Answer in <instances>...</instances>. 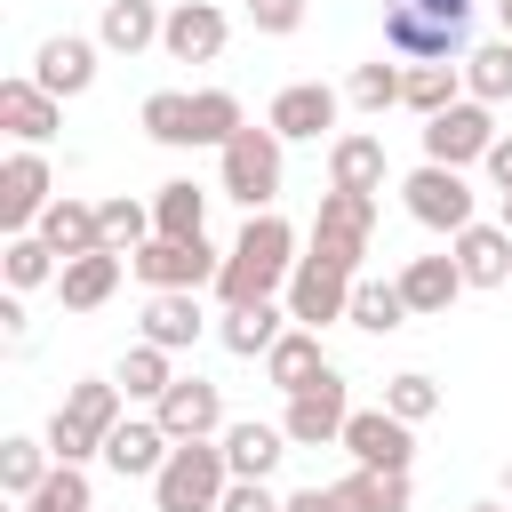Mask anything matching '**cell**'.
I'll use <instances>...</instances> for the list:
<instances>
[{"label": "cell", "instance_id": "cell-5", "mask_svg": "<svg viewBox=\"0 0 512 512\" xmlns=\"http://www.w3.org/2000/svg\"><path fill=\"white\" fill-rule=\"evenodd\" d=\"M368 240H376V192H320V216H312V256L320 264H336V272H360V256H368Z\"/></svg>", "mask_w": 512, "mask_h": 512}, {"label": "cell", "instance_id": "cell-43", "mask_svg": "<svg viewBox=\"0 0 512 512\" xmlns=\"http://www.w3.org/2000/svg\"><path fill=\"white\" fill-rule=\"evenodd\" d=\"M384 408H392V416H408V424H424V416L440 408V384H432L424 368H400V376L384 384Z\"/></svg>", "mask_w": 512, "mask_h": 512}, {"label": "cell", "instance_id": "cell-13", "mask_svg": "<svg viewBox=\"0 0 512 512\" xmlns=\"http://www.w3.org/2000/svg\"><path fill=\"white\" fill-rule=\"evenodd\" d=\"M344 416H352V392H344V376L328 368L320 384L288 392V416H280V432H288L296 448H328V440H344Z\"/></svg>", "mask_w": 512, "mask_h": 512}, {"label": "cell", "instance_id": "cell-6", "mask_svg": "<svg viewBox=\"0 0 512 512\" xmlns=\"http://www.w3.org/2000/svg\"><path fill=\"white\" fill-rule=\"evenodd\" d=\"M504 128H496V104H480V96H456L448 112H432L424 120V160H440V168H472V160H488V144H496Z\"/></svg>", "mask_w": 512, "mask_h": 512}, {"label": "cell", "instance_id": "cell-51", "mask_svg": "<svg viewBox=\"0 0 512 512\" xmlns=\"http://www.w3.org/2000/svg\"><path fill=\"white\" fill-rule=\"evenodd\" d=\"M504 496H512V464H504Z\"/></svg>", "mask_w": 512, "mask_h": 512}, {"label": "cell", "instance_id": "cell-39", "mask_svg": "<svg viewBox=\"0 0 512 512\" xmlns=\"http://www.w3.org/2000/svg\"><path fill=\"white\" fill-rule=\"evenodd\" d=\"M48 472H56V448L48 440H0V488L8 496H32Z\"/></svg>", "mask_w": 512, "mask_h": 512}, {"label": "cell", "instance_id": "cell-17", "mask_svg": "<svg viewBox=\"0 0 512 512\" xmlns=\"http://www.w3.org/2000/svg\"><path fill=\"white\" fill-rule=\"evenodd\" d=\"M96 48H104V40L48 32V40H40V56H32V80H40L48 96H88V88H96Z\"/></svg>", "mask_w": 512, "mask_h": 512}, {"label": "cell", "instance_id": "cell-7", "mask_svg": "<svg viewBox=\"0 0 512 512\" xmlns=\"http://www.w3.org/2000/svg\"><path fill=\"white\" fill-rule=\"evenodd\" d=\"M400 200H408V216H416L424 232H448V240H456L464 224H480V208H472V184H464V168H440V160L408 168Z\"/></svg>", "mask_w": 512, "mask_h": 512}, {"label": "cell", "instance_id": "cell-45", "mask_svg": "<svg viewBox=\"0 0 512 512\" xmlns=\"http://www.w3.org/2000/svg\"><path fill=\"white\" fill-rule=\"evenodd\" d=\"M280 504H288V496H272V488H264V480H232V488H224V504H216V512H280Z\"/></svg>", "mask_w": 512, "mask_h": 512}, {"label": "cell", "instance_id": "cell-23", "mask_svg": "<svg viewBox=\"0 0 512 512\" xmlns=\"http://www.w3.org/2000/svg\"><path fill=\"white\" fill-rule=\"evenodd\" d=\"M200 328H208L200 288H152V304H144V344L184 352V344H200Z\"/></svg>", "mask_w": 512, "mask_h": 512}, {"label": "cell", "instance_id": "cell-1", "mask_svg": "<svg viewBox=\"0 0 512 512\" xmlns=\"http://www.w3.org/2000/svg\"><path fill=\"white\" fill-rule=\"evenodd\" d=\"M288 272H296V224L272 216V208H256V216L240 224V240L224 248L216 296H224V304H264V296L288 288Z\"/></svg>", "mask_w": 512, "mask_h": 512}, {"label": "cell", "instance_id": "cell-44", "mask_svg": "<svg viewBox=\"0 0 512 512\" xmlns=\"http://www.w3.org/2000/svg\"><path fill=\"white\" fill-rule=\"evenodd\" d=\"M248 16H256V32H272V40H288V32L304 24V0H248Z\"/></svg>", "mask_w": 512, "mask_h": 512}, {"label": "cell", "instance_id": "cell-50", "mask_svg": "<svg viewBox=\"0 0 512 512\" xmlns=\"http://www.w3.org/2000/svg\"><path fill=\"white\" fill-rule=\"evenodd\" d=\"M496 8H504V32H512V0H496Z\"/></svg>", "mask_w": 512, "mask_h": 512}, {"label": "cell", "instance_id": "cell-47", "mask_svg": "<svg viewBox=\"0 0 512 512\" xmlns=\"http://www.w3.org/2000/svg\"><path fill=\"white\" fill-rule=\"evenodd\" d=\"M0 328H8V344H24V336H32V320H24V296H16V288L0 296Z\"/></svg>", "mask_w": 512, "mask_h": 512}, {"label": "cell", "instance_id": "cell-27", "mask_svg": "<svg viewBox=\"0 0 512 512\" xmlns=\"http://www.w3.org/2000/svg\"><path fill=\"white\" fill-rule=\"evenodd\" d=\"M264 376L280 384V392H304V384H320L328 376V352H320V328H280V344L264 352Z\"/></svg>", "mask_w": 512, "mask_h": 512}, {"label": "cell", "instance_id": "cell-31", "mask_svg": "<svg viewBox=\"0 0 512 512\" xmlns=\"http://www.w3.org/2000/svg\"><path fill=\"white\" fill-rule=\"evenodd\" d=\"M32 232H40L56 256H88V248H104V240H96V208H88V200H72V192H56V200H48V216H40Z\"/></svg>", "mask_w": 512, "mask_h": 512}, {"label": "cell", "instance_id": "cell-30", "mask_svg": "<svg viewBox=\"0 0 512 512\" xmlns=\"http://www.w3.org/2000/svg\"><path fill=\"white\" fill-rule=\"evenodd\" d=\"M336 488V512H408V472H368V464H352L344 480H328Z\"/></svg>", "mask_w": 512, "mask_h": 512}, {"label": "cell", "instance_id": "cell-35", "mask_svg": "<svg viewBox=\"0 0 512 512\" xmlns=\"http://www.w3.org/2000/svg\"><path fill=\"white\" fill-rule=\"evenodd\" d=\"M352 328H368V336H392L400 320H416L408 312V296H400V280H352V312H344Z\"/></svg>", "mask_w": 512, "mask_h": 512}, {"label": "cell", "instance_id": "cell-48", "mask_svg": "<svg viewBox=\"0 0 512 512\" xmlns=\"http://www.w3.org/2000/svg\"><path fill=\"white\" fill-rule=\"evenodd\" d=\"M280 512H336V488H296Z\"/></svg>", "mask_w": 512, "mask_h": 512}, {"label": "cell", "instance_id": "cell-24", "mask_svg": "<svg viewBox=\"0 0 512 512\" xmlns=\"http://www.w3.org/2000/svg\"><path fill=\"white\" fill-rule=\"evenodd\" d=\"M224 440V464H232V480H272V464L296 448L280 424H256V416H240V424H224L216 432Z\"/></svg>", "mask_w": 512, "mask_h": 512}, {"label": "cell", "instance_id": "cell-3", "mask_svg": "<svg viewBox=\"0 0 512 512\" xmlns=\"http://www.w3.org/2000/svg\"><path fill=\"white\" fill-rule=\"evenodd\" d=\"M120 408H128L120 376H80V384L64 392V408L48 416V432H40V440L56 448V464H88V456H104V440H112Z\"/></svg>", "mask_w": 512, "mask_h": 512}, {"label": "cell", "instance_id": "cell-9", "mask_svg": "<svg viewBox=\"0 0 512 512\" xmlns=\"http://www.w3.org/2000/svg\"><path fill=\"white\" fill-rule=\"evenodd\" d=\"M272 192H280V136L272 128H240L224 144V200H240L256 216V208H272Z\"/></svg>", "mask_w": 512, "mask_h": 512}, {"label": "cell", "instance_id": "cell-41", "mask_svg": "<svg viewBox=\"0 0 512 512\" xmlns=\"http://www.w3.org/2000/svg\"><path fill=\"white\" fill-rule=\"evenodd\" d=\"M400 72H408V64H352L344 104H352V112H392V104H400Z\"/></svg>", "mask_w": 512, "mask_h": 512}, {"label": "cell", "instance_id": "cell-2", "mask_svg": "<svg viewBox=\"0 0 512 512\" xmlns=\"http://www.w3.org/2000/svg\"><path fill=\"white\" fill-rule=\"evenodd\" d=\"M384 48L408 64H448L472 48V0H384Z\"/></svg>", "mask_w": 512, "mask_h": 512}, {"label": "cell", "instance_id": "cell-12", "mask_svg": "<svg viewBox=\"0 0 512 512\" xmlns=\"http://www.w3.org/2000/svg\"><path fill=\"white\" fill-rule=\"evenodd\" d=\"M352 280H360V272H336V264H320V256H296V272H288V320H296V328L344 320V312H352Z\"/></svg>", "mask_w": 512, "mask_h": 512}, {"label": "cell", "instance_id": "cell-4", "mask_svg": "<svg viewBox=\"0 0 512 512\" xmlns=\"http://www.w3.org/2000/svg\"><path fill=\"white\" fill-rule=\"evenodd\" d=\"M224 488H232L224 440H176L168 464L152 472V512H216Z\"/></svg>", "mask_w": 512, "mask_h": 512}, {"label": "cell", "instance_id": "cell-49", "mask_svg": "<svg viewBox=\"0 0 512 512\" xmlns=\"http://www.w3.org/2000/svg\"><path fill=\"white\" fill-rule=\"evenodd\" d=\"M496 224H504V232H512V192H504V208H496Z\"/></svg>", "mask_w": 512, "mask_h": 512}, {"label": "cell", "instance_id": "cell-33", "mask_svg": "<svg viewBox=\"0 0 512 512\" xmlns=\"http://www.w3.org/2000/svg\"><path fill=\"white\" fill-rule=\"evenodd\" d=\"M56 272H64V256H56L40 232H8V248H0V280H8L16 296H24V288H48Z\"/></svg>", "mask_w": 512, "mask_h": 512}, {"label": "cell", "instance_id": "cell-15", "mask_svg": "<svg viewBox=\"0 0 512 512\" xmlns=\"http://www.w3.org/2000/svg\"><path fill=\"white\" fill-rule=\"evenodd\" d=\"M152 416L168 424V440H216V432H224V392H216L208 376H176V384L152 400Z\"/></svg>", "mask_w": 512, "mask_h": 512}, {"label": "cell", "instance_id": "cell-10", "mask_svg": "<svg viewBox=\"0 0 512 512\" xmlns=\"http://www.w3.org/2000/svg\"><path fill=\"white\" fill-rule=\"evenodd\" d=\"M48 200H56L48 152H40V144H16V152L0 160V224H8V232H32V224L48 216Z\"/></svg>", "mask_w": 512, "mask_h": 512}, {"label": "cell", "instance_id": "cell-21", "mask_svg": "<svg viewBox=\"0 0 512 512\" xmlns=\"http://www.w3.org/2000/svg\"><path fill=\"white\" fill-rule=\"evenodd\" d=\"M392 160H384V136L352 128V136H328V184L336 192H384Z\"/></svg>", "mask_w": 512, "mask_h": 512}, {"label": "cell", "instance_id": "cell-46", "mask_svg": "<svg viewBox=\"0 0 512 512\" xmlns=\"http://www.w3.org/2000/svg\"><path fill=\"white\" fill-rule=\"evenodd\" d=\"M480 168H488V184H496V192H512V136H496Z\"/></svg>", "mask_w": 512, "mask_h": 512}, {"label": "cell", "instance_id": "cell-11", "mask_svg": "<svg viewBox=\"0 0 512 512\" xmlns=\"http://www.w3.org/2000/svg\"><path fill=\"white\" fill-rule=\"evenodd\" d=\"M336 112H344V88H328V80H288V88L272 96L264 128H272L280 144H320V136L336 128Z\"/></svg>", "mask_w": 512, "mask_h": 512}, {"label": "cell", "instance_id": "cell-40", "mask_svg": "<svg viewBox=\"0 0 512 512\" xmlns=\"http://www.w3.org/2000/svg\"><path fill=\"white\" fill-rule=\"evenodd\" d=\"M136 120H144L152 144H192V96H184V88H152Z\"/></svg>", "mask_w": 512, "mask_h": 512}, {"label": "cell", "instance_id": "cell-20", "mask_svg": "<svg viewBox=\"0 0 512 512\" xmlns=\"http://www.w3.org/2000/svg\"><path fill=\"white\" fill-rule=\"evenodd\" d=\"M448 256H456L464 288H512V232L504 224H464L448 240Z\"/></svg>", "mask_w": 512, "mask_h": 512}, {"label": "cell", "instance_id": "cell-8", "mask_svg": "<svg viewBox=\"0 0 512 512\" xmlns=\"http://www.w3.org/2000/svg\"><path fill=\"white\" fill-rule=\"evenodd\" d=\"M128 272H136L144 288H216L224 256L208 248V232H200V240H168V232H152V240L128 256Z\"/></svg>", "mask_w": 512, "mask_h": 512}, {"label": "cell", "instance_id": "cell-38", "mask_svg": "<svg viewBox=\"0 0 512 512\" xmlns=\"http://www.w3.org/2000/svg\"><path fill=\"white\" fill-rule=\"evenodd\" d=\"M112 376H120V392H128V400H160V392L176 384L168 352H160V344H144V336H136L128 352H120V368H112Z\"/></svg>", "mask_w": 512, "mask_h": 512}, {"label": "cell", "instance_id": "cell-36", "mask_svg": "<svg viewBox=\"0 0 512 512\" xmlns=\"http://www.w3.org/2000/svg\"><path fill=\"white\" fill-rule=\"evenodd\" d=\"M240 128H248V112H240L232 88H192V144H216L224 152Z\"/></svg>", "mask_w": 512, "mask_h": 512}, {"label": "cell", "instance_id": "cell-32", "mask_svg": "<svg viewBox=\"0 0 512 512\" xmlns=\"http://www.w3.org/2000/svg\"><path fill=\"white\" fill-rule=\"evenodd\" d=\"M456 96H464V64H408V72H400V104H408L416 120L448 112Z\"/></svg>", "mask_w": 512, "mask_h": 512}, {"label": "cell", "instance_id": "cell-18", "mask_svg": "<svg viewBox=\"0 0 512 512\" xmlns=\"http://www.w3.org/2000/svg\"><path fill=\"white\" fill-rule=\"evenodd\" d=\"M0 128L16 144H48L64 128V96H48L32 72H16V80H0Z\"/></svg>", "mask_w": 512, "mask_h": 512}, {"label": "cell", "instance_id": "cell-29", "mask_svg": "<svg viewBox=\"0 0 512 512\" xmlns=\"http://www.w3.org/2000/svg\"><path fill=\"white\" fill-rule=\"evenodd\" d=\"M152 232H168V240H200V232H208V192H200L192 176H168V184L152 192Z\"/></svg>", "mask_w": 512, "mask_h": 512}, {"label": "cell", "instance_id": "cell-37", "mask_svg": "<svg viewBox=\"0 0 512 512\" xmlns=\"http://www.w3.org/2000/svg\"><path fill=\"white\" fill-rule=\"evenodd\" d=\"M464 96H480V104H512V40L464 48Z\"/></svg>", "mask_w": 512, "mask_h": 512}, {"label": "cell", "instance_id": "cell-22", "mask_svg": "<svg viewBox=\"0 0 512 512\" xmlns=\"http://www.w3.org/2000/svg\"><path fill=\"white\" fill-rule=\"evenodd\" d=\"M120 272H128V256H112V248L64 256V272H56V296H64V312H96V304H112Z\"/></svg>", "mask_w": 512, "mask_h": 512}, {"label": "cell", "instance_id": "cell-16", "mask_svg": "<svg viewBox=\"0 0 512 512\" xmlns=\"http://www.w3.org/2000/svg\"><path fill=\"white\" fill-rule=\"evenodd\" d=\"M160 48H168L176 64H216V56H224V8H216V0H168Z\"/></svg>", "mask_w": 512, "mask_h": 512}, {"label": "cell", "instance_id": "cell-28", "mask_svg": "<svg viewBox=\"0 0 512 512\" xmlns=\"http://www.w3.org/2000/svg\"><path fill=\"white\" fill-rule=\"evenodd\" d=\"M160 24H168V8H160V0H104L96 40H104L112 56H144V48L160 40Z\"/></svg>", "mask_w": 512, "mask_h": 512}, {"label": "cell", "instance_id": "cell-26", "mask_svg": "<svg viewBox=\"0 0 512 512\" xmlns=\"http://www.w3.org/2000/svg\"><path fill=\"white\" fill-rule=\"evenodd\" d=\"M280 328H288V304H224V320H216V336H224V352H240V360H264L272 344H280Z\"/></svg>", "mask_w": 512, "mask_h": 512}, {"label": "cell", "instance_id": "cell-34", "mask_svg": "<svg viewBox=\"0 0 512 512\" xmlns=\"http://www.w3.org/2000/svg\"><path fill=\"white\" fill-rule=\"evenodd\" d=\"M96 240H104L112 256H136V248L152 240V208H144V200H128V192L96 200Z\"/></svg>", "mask_w": 512, "mask_h": 512}, {"label": "cell", "instance_id": "cell-52", "mask_svg": "<svg viewBox=\"0 0 512 512\" xmlns=\"http://www.w3.org/2000/svg\"><path fill=\"white\" fill-rule=\"evenodd\" d=\"M472 512H504V504H472Z\"/></svg>", "mask_w": 512, "mask_h": 512}, {"label": "cell", "instance_id": "cell-19", "mask_svg": "<svg viewBox=\"0 0 512 512\" xmlns=\"http://www.w3.org/2000/svg\"><path fill=\"white\" fill-rule=\"evenodd\" d=\"M168 448H176V440H168L160 416H120L112 440H104V464H112L120 480H152V472L168 464Z\"/></svg>", "mask_w": 512, "mask_h": 512}, {"label": "cell", "instance_id": "cell-42", "mask_svg": "<svg viewBox=\"0 0 512 512\" xmlns=\"http://www.w3.org/2000/svg\"><path fill=\"white\" fill-rule=\"evenodd\" d=\"M24 512H96V496H88V472L80 464H56L32 496H24Z\"/></svg>", "mask_w": 512, "mask_h": 512}, {"label": "cell", "instance_id": "cell-14", "mask_svg": "<svg viewBox=\"0 0 512 512\" xmlns=\"http://www.w3.org/2000/svg\"><path fill=\"white\" fill-rule=\"evenodd\" d=\"M344 448H352V464H368V472H408L416 424L392 416V408H352V416H344Z\"/></svg>", "mask_w": 512, "mask_h": 512}, {"label": "cell", "instance_id": "cell-25", "mask_svg": "<svg viewBox=\"0 0 512 512\" xmlns=\"http://www.w3.org/2000/svg\"><path fill=\"white\" fill-rule=\"evenodd\" d=\"M400 296H408V312H416V320H440V312L464 296L456 256H408V264H400Z\"/></svg>", "mask_w": 512, "mask_h": 512}]
</instances>
